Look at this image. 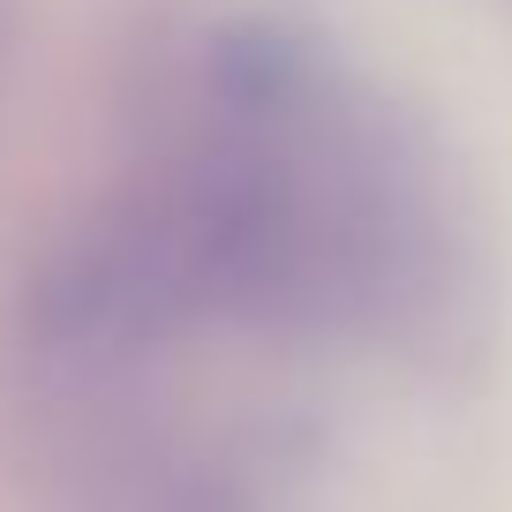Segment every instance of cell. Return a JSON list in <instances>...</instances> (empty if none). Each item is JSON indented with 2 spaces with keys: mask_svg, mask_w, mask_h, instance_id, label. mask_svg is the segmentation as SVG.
I'll return each instance as SVG.
<instances>
[{
  "mask_svg": "<svg viewBox=\"0 0 512 512\" xmlns=\"http://www.w3.org/2000/svg\"><path fill=\"white\" fill-rule=\"evenodd\" d=\"M159 362H38L31 475L53 512H279L294 437L272 415L189 407Z\"/></svg>",
  "mask_w": 512,
  "mask_h": 512,
  "instance_id": "6da1fadb",
  "label": "cell"
}]
</instances>
